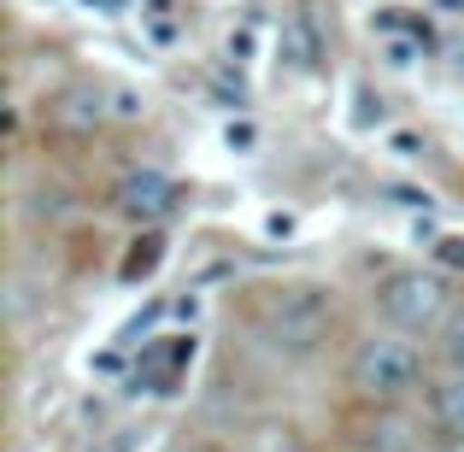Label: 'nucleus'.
<instances>
[{
  "instance_id": "1a4fd4ad",
  "label": "nucleus",
  "mask_w": 464,
  "mask_h": 452,
  "mask_svg": "<svg viewBox=\"0 0 464 452\" xmlns=\"http://www.w3.org/2000/svg\"><path fill=\"white\" fill-rule=\"evenodd\" d=\"M430 411H435V423H441V435L464 441V370H459V376H447V382H435Z\"/></svg>"
},
{
  "instance_id": "aec40b11",
  "label": "nucleus",
  "mask_w": 464,
  "mask_h": 452,
  "mask_svg": "<svg viewBox=\"0 0 464 452\" xmlns=\"http://www.w3.org/2000/svg\"><path fill=\"white\" fill-rule=\"evenodd\" d=\"M388 194H394L400 206H411V212H418V206H430V194H418V188H388Z\"/></svg>"
},
{
  "instance_id": "9b49d317",
  "label": "nucleus",
  "mask_w": 464,
  "mask_h": 452,
  "mask_svg": "<svg viewBox=\"0 0 464 452\" xmlns=\"http://www.w3.org/2000/svg\"><path fill=\"white\" fill-rule=\"evenodd\" d=\"M224 148H229V153H253V148H259V130H253V118H229V124H224Z\"/></svg>"
},
{
  "instance_id": "f8f14e48",
  "label": "nucleus",
  "mask_w": 464,
  "mask_h": 452,
  "mask_svg": "<svg viewBox=\"0 0 464 452\" xmlns=\"http://www.w3.org/2000/svg\"><path fill=\"white\" fill-rule=\"evenodd\" d=\"M418 47L423 42H411V35H388L382 53H388V65H394V71H411V65H418Z\"/></svg>"
},
{
  "instance_id": "f3484780",
  "label": "nucleus",
  "mask_w": 464,
  "mask_h": 452,
  "mask_svg": "<svg viewBox=\"0 0 464 452\" xmlns=\"http://www.w3.org/2000/svg\"><path fill=\"white\" fill-rule=\"evenodd\" d=\"M253 30H229V59H253Z\"/></svg>"
},
{
  "instance_id": "412c9836",
  "label": "nucleus",
  "mask_w": 464,
  "mask_h": 452,
  "mask_svg": "<svg viewBox=\"0 0 464 452\" xmlns=\"http://www.w3.org/2000/svg\"><path fill=\"white\" fill-rule=\"evenodd\" d=\"M82 6H118V0H82Z\"/></svg>"
},
{
  "instance_id": "7ed1b4c3",
  "label": "nucleus",
  "mask_w": 464,
  "mask_h": 452,
  "mask_svg": "<svg viewBox=\"0 0 464 452\" xmlns=\"http://www.w3.org/2000/svg\"><path fill=\"white\" fill-rule=\"evenodd\" d=\"M376 300H382V317L400 335H430L435 323L453 317V294H447V283L435 271H394Z\"/></svg>"
},
{
  "instance_id": "39448f33",
  "label": "nucleus",
  "mask_w": 464,
  "mask_h": 452,
  "mask_svg": "<svg viewBox=\"0 0 464 452\" xmlns=\"http://www.w3.org/2000/svg\"><path fill=\"white\" fill-rule=\"evenodd\" d=\"M118 212L136 217V224H159V217L177 212V182L159 177V170H130L118 182Z\"/></svg>"
},
{
  "instance_id": "f03ea898",
  "label": "nucleus",
  "mask_w": 464,
  "mask_h": 452,
  "mask_svg": "<svg viewBox=\"0 0 464 452\" xmlns=\"http://www.w3.org/2000/svg\"><path fill=\"white\" fill-rule=\"evenodd\" d=\"M329 323H335V294L317 288V283L283 288V294L265 305V335L283 352H312L317 341L329 335Z\"/></svg>"
},
{
  "instance_id": "dca6fc26",
  "label": "nucleus",
  "mask_w": 464,
  "mask_h": 452,
  "mask_svg": "<svg viewBox=\"0 0 464 452\" xmlns=\"http://www.w3.org/2000/svg\"><path fill=\"white\" fill-rule=\"evenodd\" d=\"M295 212H265V236H271V241H288V236H295Z\"/></svg>"
},
{
  "instance_id": "6ab92c4d",
  "label": "nucleus",
  "mask_w": 464,
  "mask_h": 452,
  "mask_svg": "<svg viewBox=\"0 0 464 452\" xmlns=\"http://www.w3.org/2000/svg\"><path fill=\"white\" fill-rule=\"evenodd\" d=\"M82 452H124L118 435H94V441H82Z\"/></svg>"
},
{
  "instance_id": "ddd939ff",
  "label": "nucleus",
  "mask_w": 464,
  "mask_h": 452,
  "mask_svg": "<svg viewBox=\"0 0 464 452\" xmlns=\"http://www.w3.org/2000/svg\"><path fill=\"white\" fill-rule=\"evenodd\" d=\"M441 347H447V359L464 370V305H453V317H447V335H441Z\"/></svg>"
},
{
  "instance_id": "f257e3e1",
  "label": "nucleus",
  "mask_w": 464,
  "mask_h": 452,
  "mask_svg": "<svg viewBox=\"0 0 464 452\" xmlns=\"http://www.w3.org/2000/svg\"><path fill=\"white\" fill-rule=\"evenodd\" d=\"M347 376H353V388H359L364 399H406L411 388H418V376H423V352L411 347L406 335H371L359 352H353Z\"/></svg>"
},
{
  "instance_id": "a211bd4d",
  "label": "nucleus",
  "mask_w": 464,
  "mask_h": 452,
  "mask_svg": "<svg viewBox=\"0 0 464 452\" xmlns=\"http://www.w3.org/2000/svg\"><path fill=\"white\" fill-rule=\"evenodd\" d=\"M388 148H394L400 159H418V136H406V130H394V136H388Z\"/></svg>"
},
{
  "instance_id": "20e7f679",
  "label": "nucleus",
  "mask_w": 464,
  "mask_h": 452,
  "mask_svg": "<svg viewBox=\"0 0 464 452\" xmlns=\"http://www.w3.org/2000/svg\"><path fill=\"white\" fill-rule=\"evenodd\" d=\"M200 341L194 335H159V341H141V359H136V394H177L182 370L194 364Z\"/></svg>"
},
{
  "instance_id": "0eeeda50",
  "label": "nucleus",
  "mask_w": 464,
  "mask_h": 452,
  "mask_svg": "<svg viewBox=\"0 0 464 452\" xmlns=\"http://www.w3.org/2000/svg\"><path fill=\"white\" fill-rule=\"evenodd\" d=\"M283 59L295 71H312L317 59H324V42H317V30H312V12H295V18L283 24Z\"/></svg>"
},
{
  "instance_id": "9d476101",
  "label": "nucleus",
  "mask_w": 464,
  "mask_h": 452,
  "mask_svg": "<svg viewBox=\"0 0 464 452\" xmlns=\"http://www.w3.org/2000/svg\"><path fill=\"white\" fill-rule=\"evenodd\" d=\"M364 447H371V452H411V441H406V423H394V418L371 423V429H364Z\"/></svg>"
},
{
  "instance_id": "2eb2a0df",
  "label": "nucleus",
  "mask_w": 464,
  "mask_h": 452,
  "mask_svg": "<svg viewBox=\"0 0 464 452\" xmlns=\"http://www.w3.org/2000/svg\"><path fill=\"white\" fill-rule=\"evenodd\" d=\"M435 259H441L447 271H464V236H441L435 241Z\"/></svg>"
},
{
  "instance_id": "6e6552de",
  "label": "nucleus",
  "mask_w": 464,
  "mask_h": 452,
  "mask_svg": "<svg viewBox=\"0 0 464 452\" xmlns=\"http://www.w3.org/2000/svg\"><path fill=\"white\" fill-rule=\"evenodd\" d=\"M159 264H165V236H159V229H148V236L130 241V253H124V264H118V276L136 288V283H148Z\"/></svg>"
},
{
  "instance_id": "4468645a",
  "label": "nucleus",
  "mask_w": 464,
  "mask_h": 452,
  "mask_svg": "<svg viewBox=\"0 0 464 452\" xmlns=\"http://www.w3.org/2000/svg\"><path fill=\"white\" fill-rule=\"evenodd\" d=\"M141 112H148V101H141L136 89H112V118H124V124H136Z\"/></svg>"
},
{
  "instance_id": "423d86ee",
  "label": "nucleus",
  "mask_w": 464,
  "mask_h": 452,
  "mask_svg": "<svg viewBox=\"0 0 464 452\" xmlns=\"http://www.w3.org/2000/svg\"><path fill=\"white\" fill-rule=\"evenodd\" d=\"M47 118H53L59 130H71V136H89V130H101L106 118H112V89H94V82H71V89H59V94H53Z\"/></svg>"
}]
</instances>
